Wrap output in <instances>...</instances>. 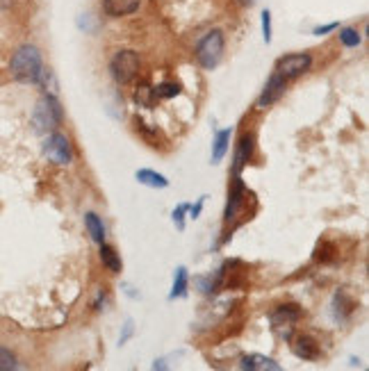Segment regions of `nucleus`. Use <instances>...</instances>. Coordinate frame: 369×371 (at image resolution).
Segmentation results:
<instances>
[{
	"label": "nucleus",
	"mask_w": 369,
	"mask_h": 371,
	"mask_svg": "<svg viewBox=\"0 0 369 371\" xmlns=\"http://www.w3.org/2000/svg\"><path fill=\"white\" fill-rule=\"evenodd\" d=\"M10 73L17 83L34 85L39 83L41 73H43V57L41 50L32 46V43H23V46L17 48V53L12 55L10 62Z\"/></svg>",
	"instance_id": "f257e3e1"
},
{
	"label": "nucleus",
	"mask_w": 369,
	"mask_h": 371,
	"mask_svg": "<svg viewBox=\"0 0 369 371\" xmlns=\"http://www.w3.org/2000/svg\"><path fill=\"white\" fill-rule=\"evenodd\" d=\"M64 112H62V105L60 100L55 98L53 94H43L34 105V112H32V128L34 132L39 135H48V132H55L57 125L62 123Z\"/></svg>",
	"instance_id": "f03ea898"
},
{
	"label": "nucleus",
	"mask_w": 369,
	"mask_h": 371,
	"mask_svg": "<svg viewBox=\"0 0 369 371\" xmlns=\"http://www.w3.org/2000/svg\"><path fill=\"white\" fill-rule=\"evenodd\" d=\"M224 50H226V36L219 28H215L201 36V41L196 43L194 55H196V62L201 64L205 71H212L219 66L221 57H224Z\"/></svg>",
	"instance_id": "7ed1b4c3"
},
{
	"label": "nucleus",
	"mask_w": 369,
	"mask_h": 371,
	"mask_svg": "<svg viewBox=\"0 0 369 371\" xmlns=\"http://www.w3.org/2000/svg\"><path fill=\"white\" fill-rule=\"evenodd\" d=\"M139 71H142V59H139L137 50H130V48H123V50H116L109 59V73H112L114 83L119 85H128L132 83Z\"/></svg>",
	"instance_id": "20e7f679"
},
{
	"label": "nucleus",
	"mask_w": 369,
	"mask_h": 371,
	"mask_svg": "<svg viewBox=\"0 0 369 371\" xmlns=\"http://www.w3.org/2000/svg\"><path fill=\"white\" fill-rule=\"evenodd\" d=\"M304 317V310H301L299 303H280L269 312L271 328L280 332L283 339H290V332L294 328V324H299V319Z\"/></svg>",
	"instance_id": "39448f33"
},
{
	"label": "nucleus",
	"mask_w": 369,
	"mask_h": 371,
	"mask_svg": "<svg viewBox=\"0 0 369 371\" xmlns=\"http://www.w3.org/2000/svg\"><path fill=\"white\" fill-rule=\"evenodd\" d=\"M43 155L53 162V165L66 167L73 162V148L69 137L62 135V132H48V137L43 139Z\"/></svg>",
	"instance_id": "423d86ee"
},
{
	"label": "nucleus",
	"mask_w": 369,
	"mask_h": 371,
	"mask_svg": "<svg viewBox=\"0 0 369 371\" xmlns=\"http://www.w3.org/2000/svg\"><path fill=\"white\" fill-rule=\"evenodd\" d=\"M310 66H313V55L310 53H290L276 62V73H280L285 80H294L308 73Z\"/></svg>",
	"instance_id": "0eeeda50"
},
{
	"label": "nucleus",
	"mask_w": 369,
	"mask_h": 371,
	"mask_svg": "<svg viewBox=\"0 0 369 371\" xmlns=\"http://www.w3.org/2000/svg\"><path fill=\"white\" fill-rule=\"evenodd\" d=\"M249 196L246 191V184L242 180V176H233V182H231V189H228V203H226V212H224V224L228 226L231 221L238 217V212L242 210L244 200Z\"/></svg>",
	"instance_id": "6e6552de"
},
{
	"label": "nucleus",
	"mask_w": 369,
	"mask_h": 371,
	"mask_svg": "<svg viewBox=\"0 0 369 371\" xmlns=\"http://www.w3.org/2000/svg\"><path fill=\"white\" fill-rule=\"evenodd\" d=\"M253 151H255V137L251 132H244L240 137L238 146H235V155H233V176H242V171L249 167V162L253 160Z\"/></svg>",
	"instance_id": "1a4fd4ad"
},
{
	"label": "nucleus",
	"mask_w": 369,
	"mask_h": 371,
	"mask_svg": "<svg viewBox=\"0 0 369 371\" xmlns=\"http://www.w3.org/2000/svg\"><path fill=\"white\" fill-rule=\"evenodd\" d=\"M285 87H287V80L280 76V73H271V78L267 80V85H264L260 98H257V109H267L269 105H274V103H278L280 98H283L285 94Z\"/></svg>",
	"instance_id": "9d476101"
},
{
	"label": "nucleus",
	"mask_w": 369,
	"mask_h": 371,
	"mask_svg": "<svg viewBox=\"0 0 369 371\" xmlns=\"http://www.w3.org/2000/svg\"><path fill=\"white\" fill-rule=\"evenodd\" d=\"M292 353L297 355L299 360H306V362H315L319 360L321 355V348L317 344V339H313L310 335H297L292 339Z\"/></svg>",
	"instance_id": "9b49d317"
},
{
	"label": "nucleus",
	"mask_w": 369,
	"mask_h": 371,
	"mask_svg": "<svg viewBox=\"0 0 369 371\" xmlns=\"http://www.w3.org/2000/svg\"><path fill=\"white\" fill-rule=\"evenodd\" d=\"M139 7H142V0H103V12L112 19L130 17V14L139 12Z\"/></svg>",
	"instance_id": "f8f14e48"
},
{
	"label": "nucleus",
	"mask_w": 369,
	"mask_h": 371,
	"mask_svg": "<svg viewBox=\"0 0 369 371\" xmlns=\"http://www.w3.org/2000/svg\"><path fill=\"white\" fill-rule=\"evenodd\" d=\"M356 308H358V303L349 294V289H339V292L335 294V299H333V312H335L337 321H344V319H349V315Z\"/></svg>",
	"instance_id": "ddd939ff"
},
{
	"label": "nucleus",
	"mask_w": 369,
	"mask_h": 371,
	"mask_svg": "<svg viewBox=\"0 0 369 371\" xmlns=\"http://www.w3.org/2000/svg\"><path fill=\"white\" fill-rule=\"evenodd\" d=\"M240 369H249V371H280V365H278L276 360L267 358V355L251 353V355H244V358H242Z\"/></svg>",
	"instance_id": "4468645a"
},
{
	"label": "nucleus",
	"mask_w": 369,
	"mask_h": 371,
	"mask_svg": "<svg viewBox=\"0 0 369 371\" xmlns=\"http://www.w3.org/2000/svg\"><path fill=\"white\" fill-rule=\"evenodd\" d=\"M101 251H98V255H101V262L103 266L109 271V273H121L123 269V262H121V255L116 253V248L114 246H109V244H98Z\"/></svg>",
	"instance_id": "2eb2a0df"
},
{
	"label": "nucleus",
	"mask_w": 369,
	"mask_h": 371,
	"mask_svg": "<svg viewBox=\"0 0 369 371\" xmlns=\"http://www.w3.org/2000/svg\"><path fill=\"white\" fill-rule=\"evenodd\" d=\"M231 137H233L231 128L219 130L215 135V142H212V165H219V162L226 158L228 148H231Z\"/></svg>",
	"instance_id": "dca6fc26"
},
{
	"label": "nucleus",
	"mask_w": 369,
	"mask_h": 371,
	"mask_svg": "<svg viewBox=\"0 0 369 371\" xmlns=\"http://www.w3.org/2000/svg\"><path fill=\"white\" fill-rule=\"evenodd\" d=\"M135 178H137L139 184H144V187H151V189H167L169 187L167 176L153 171V169H139V171L135 173Z\"/></svg>",
	"instance_id": "f3484780"
},
{
	"label": "nucleus",
	"mask_w": 369,
	"mask_h": 371,
	"mask_svg": "<svg viewBox=\"0 0 369 371\" xmlns=\"http://www.w3.org/2000/svg\"><path fill=\"white\" fill-rule=\"evenodd\" d=\"M85 228H87V233H89V237H92V242H96V244L105 242V226H103V221H101V217L96 212H87L85 214Z\"/></svg>",
	"instance_id": "a211bd4d"
},
{
	"label": "nucleus",
	"mask_w": 369,
	"mask_h": 371,
	"mask_svg": "<svg viewBox=\"0 0 369 371\" xmlns=\"http://www.w3.org/2000/svg\"><path fill=\"white\" fill-rule=\"evenodd\" d=\"M187 285H189V273L184 266H178V269H176V276H173V287H171L169 299L176 301V299H180V296H184L187 294Z\"/></svg>",
	"instance_id": "6ab92c4d"
},
{
	"label": "nucleus",
	"mask_w": 369,
	"mask_h": 371,
	"mask_svg": "<svg viewBox=\"0 0 369 371\" xmlns=\"http://www.w3.org/2000/svg\"><path fill=\"white\" fill-rule=\"evenodd\" d=\"M339 30V43H342L344 48H358L360 43H363V34L358 32L356 28H337Z\"/></svg>",
	"instance_id": "aec40b11"
},
{
	"label": "nucleus",
	"mask_w": 369,
	"mask_h": 371,
	"mask_svg": "<svg viewBox=\"0 0 369 371\" xmlns=\"http://www.w3.org/2000/svg\"><path fill=\"white\" fill-rule=\"evenodd\" d=\"M155 94H153V87L151 85H146V83H142V85H137V89H135V103L139 107H153L155 105Z\"/></svg>",
	"instance_id": "412c9836"
},
{
	"label": "nucleus",
	"mask_w": 369,
	"mask_h": 371,
	"mask_svg": "<svg viewBox=\"0 0 369 371\" xmlns=\"http://www.w3.org/2000/svg\"><path fill=\"white\" fill-rule=\"evenodd\" d=\"M155 98H176L180 94L178 83H160L158 87H153Z\"/></svg>",
	"instance_id": "4be33fe9"
},
{
	"label": "nucleus",
	"mask_w": 369,
	"mask_h": 371,
	"mask_svg": "<svg viewBox=\"0 0 369 371\" xmlns=\"http://www.w3.org/2000/svg\"><path fill=\"white\" fill-rule=\"evenodd\" d=\"M19 369V360L10 348L0 346V371H14Z\"/></svg>",
	"instance_id": "5701e85b"
},
{
	"label": "nucleus",
	"mask_w": 369,
	"mask_h": 371,
	"mask_svg": "<svg viewBox=\"0 0 369 371\" xmlns=\"http://www.w3.org/2000/svg\"><path fill=\"white\" fill-rule=\"evenodd\" d=\"M187 212H189V205L187 203H180L173 210V226L178 228V230H184V219H187Z\"/></svg>",
	"instance_id": "b1692460"
},
{
	"label": "nucleus",
	"mask_w": 369,
	"mask_h": 371,
	"mask_svg": "<svg viewBox=\"0 0 369 371\" xmlns=\"http://www.w3.org/2000/svg\"><path fill=\"white\" fill-rule=\"evenodd\" d=\"M262 39L264 43H271V12H262Z\"/></svg>",
	"instance_id": "393cba45"
},
{
	"label": "nucleus",
	"mask_w": 369,
	"mask_h": 371,
	"mask_svg": "<svg viewBox=\"0 0 369 371\" xmlns=\"http://www.w3.org/2000/svg\"><path fill=\"white\" fill-rule=\"evenodd\" d=\"M337 28H339V23H337V21H333V23H326V25H317V28L313 30V34H315V36H321V34L335 32Z\"/></svg>",
	"instance_id": "a878e982"
},
{
	"label": "nucleus",
	"mask_w": 369,
	"mask_h": 371,
	"mask_svg": "<svg viewBox=\"0 0 369 371\" xmlns=\"http://www.w3.org/2000/svg\"><path fill=\"white\" fill-rule=\"evenodd\" d=\"M203 205H205V196H201L196 200V205H189V219H198L201 217V212H203Z\"/></svg>",
	"instance_id": "bb28decb"
},
{
	"label": "nucleus",
	"mask_w": 369,
	"mask_h": 371,
	"mask_svg": "<svg viewBox=\"0 0 369 371\" xmlns=\"http://www.w3.org/2000/svg\"><path fill=\"white\" fill-rule=\"evenodd\" d=\"M330 248H333V246H330V244H326V242H324V244H319V246H317V259H321V262H328V259H330V253H328V251Z\"/></svg>",
	"instance_id": "cd10ccee"
},
{
	"label": "nucleus",
	"mask_w": 369,
	"mask_h": 371,
	"mask_svg": "<svg viewBox=\"0 0 369 371\" xmlns=\"http://www.w3.org/2000/svg\"><path fill=\"white\" fill-rule=\"evenodd\" d=\"M132 332H135V326H132V321L128 319V321H125V328H123V335L119 337V344L123 346L125 342H128V339L132 337Z\"/></svg>",
	"instance_id": "c85d7f7f"
},
{
	"label": "nucleus",
	"mask_w": 369,
	"mask_h": 371,
	"mask_svg": "<svg viewBox=\"0 0 369 371\" xmlns=\"http://www.w3.org/2000/svg\"><path fill=\"white\" fill-rule=\"evenodd\" d=\"M101 303H105V292H98V296H96V301H94V310H101Z\"/></svg>",
	"instance_id": "c756f323"
},
{
	"label": "nucleus",
	"mask_w": 369,
	"mask_h": 371,
	"mask_svg": "<svg viewBox=\"0 0 369 371\" xmlns=\"http://www.w3.org/2000/svg\"><path fill=\"white\" fill-rule=\"evenodd\" d=\"M238 3H240L242 7H253L255 0H238Z\"/></svg>",
	"instance_id": "7c9ffc66"
}]
</instances>
